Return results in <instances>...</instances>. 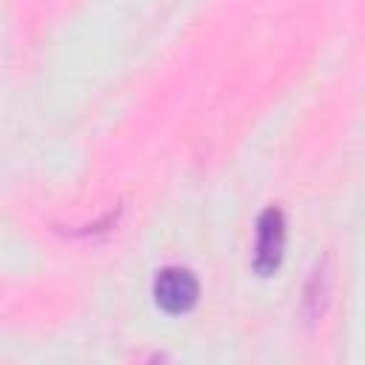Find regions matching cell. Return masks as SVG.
Listing matches in <instances>:
<instances>
[{
  "mask_svg": "<svg viewBox=\"0 0 365 365\" xmlns=\"http://www.w3.org/2000/svg\"><path fill=\"white\" fill-rule=\"evenodd\" d=\"M200 297L197 277L185 268H163L154 279V299L165 314H185Z\"/></svg>",
  "mask_w": 365,
  "mask_h": 365,
  "instance_id": "obj_1",
  "label": "cell"
},
{
  "mask_svg": "<svg viewBox=\"0 0 365 365\" xmlns=\"http://www.w3.org/2000/svg\"><path fill=\"white\" fill-rule=\"evenodd\" d=\"M285 245V220L279 208H268L257 222V251H254V268L268 277L282 257Z\"/></svg>",
  "mask_w": 365,
  "mask_h": 365,
  "instance_id": "obj_2",
  "label": "cell"
}]
</instances>
